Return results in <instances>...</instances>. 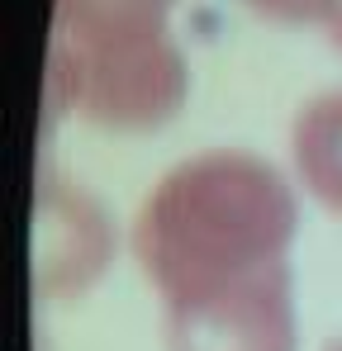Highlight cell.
I'll return each mask as SVG.
<instances>
[{
  "mask_svg": "<svg viewBox=\"0 0 342 351\" xmlns=\"http://www.w3.org/2000/svg\"><path fill=\"white\" fill-rule=\"evenodd\" d=\"M48 100L105 133H157L190 100V62L171 29L53 38Z\"/></svg>",
  "mask_w": 342,
  "mask_h": 351,
  "instance_id": "obj_2",
  "label": "cell"
},
{
  "mask_svg": "<svg viewBox=\"0 0 342 351\" xmlns=\"http://www.w3.org/2000/svg\"><path fill=\"white\" fill-rule=\"evenodd\" d=\"M328 29H333V38L342 43V0H338V14H333V24H328Z\"/></svg>",
  "mask_w": 342,
  "mask_h": 351,
  "instance_id": "obj_7",
  "label": "cell"
},
{
  "mask_svg": "<svg viewBox=\"0 0 342 351\" xmlns=\"http://www.w3.org/2000/svg\"><path fill=\"white\" fill-rule=\"evenodd\" d=\"M114 256V228L105 209L67 180H48L38 195L34 285L53 299H81Z\"/></svg>",
  "mask_w": 342,
  "mask_h": 351,
  "instance_id": "obj_3",
  "label": "cell"
},
{
  "mask_svg": "<svg viewBox=\"0 0 342 351\" xmlns=\"http://www.w3.org/2000/svg\"><path fill=\"white\" fill-rule=\"evenodd\" d=\"M176 0H57L53 38H100V34H143L171 29Z\"/></svg>",
  "mask_w": 342,
  "mask_h": 351,
  "instance_id": "obj_5",
  "label": "cell"
},
{
  "mask_svg": "<svg viewBox=\"0 0 342 351\" xmlns=\"http://www.w3.org/2000/svg\"><path fill=\"white\" fill-rule=\"evenodd\" d=\"M247 5L257 19H271L285 29H314V24H333L338 0H238Z\"/></svg>",
  "mask_w": 342,
  "mask_h": 351,
  "instance_id": "obj_6",
  "label": "cell"
},
{
  "mask_svg": "<svg viewBox=\"0 0 342 351\" xmlns=\"http://www.w3.org/2000/svg\"><path fill=\"white\" fill-rule=\"evenodd\" d=\"M299 185L247 147H205L152 180L133 214V261L162 313L290 276Z\"/></svg>",
  "mask_w": 342,
  "mask_h": 351,
  "instance_id": "obj_1",
  "label": "cell"
},
{
  "mask_svg": "<svg viewBox=\"0 0 342 351\" xmlns=\"http://www.w3.org/2000/svg\"><path fill=\"white\" fill-rule=\"evenodd\" d=\"M290 176L323 214L342 219V86L309 95L295 110Z\"/></svg>",
  "mask_w": 342,
  "mask_h": 351,
  "instance_id": "obj_4",
  "label": "cell"
}]
</instances>
